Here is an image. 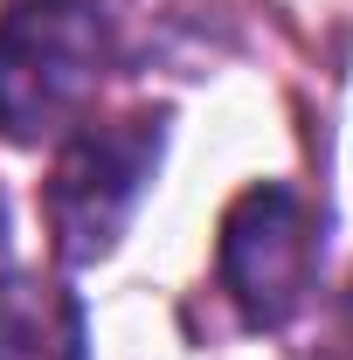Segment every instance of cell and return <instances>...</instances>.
<instances>
[{"label":"cell","mask_w":353,"mask_h":360,"mask_svg":"<svg viewBox=\"0 0 353 360\" xmlns=\"http://www.w3.org/2000/svg\"><path fill=\"white\" fill-rule=\"evenodd\" d=\"M111 70V14L97 0L0 7V139L42 146L84 125Z\"/></svg>","instance_id":"cell-1"},{"label":"cell","mask_w":353,"mask_h":360,"mask_svg":"<svg viewBox=\"0 0 353 360\" xmlns=\"http://www.w3.org/2000/svg\"><path fill=\"white\" fill-rule=\"evenodd\" d=\"M167 153V118L160 111H132V118H84L77 132H63L56 167L42 187V222L49 250L63 264H97L118 250V236L132 222L146 180L160 174Z\"/></svg>","instance_id":"cell-2"},{"label":"cell","mask_w":353,"mask_h":360,"mask_svg":"<svg viewBox=\"0 0 353 360\" xmlns=\"http://www.w3.org/2000/svg\"><path fill=\"white\" fill-rule=\"evenodd\" d=\"M215 277L229 305L243 312V326H257V333L291 326L319 277V222H312L305 194L284 180L243 187L215 236Z\"/></svg>","instance_id":"cell-3"},{"label":"cell","mask_w":353,"mask_h":360,"mask_svg":"<svg viewBox=\"0 0 353 360\" xmlns=\"http://www.w3.org/2000/svg\"><path fill=\"white\" fill-rule=\"evenodd\" d=\"M0 360H90L84 298L42 270L0 277Z\"/></svg>","instance_id":"cell-4"},{"label":"cell","mask_w":353,"mask_h":360,"mask_svg":"<svg viewBox=\"0 0 353 360\" xmlns=\"http://www.w3.org/2000/svg\"><path fill=\"white\" fill-rule=\"evenodd\" d=\"M0 243H7V208H0Z\"/></svg>","instance_id":"cell-5"}]
</instances>
